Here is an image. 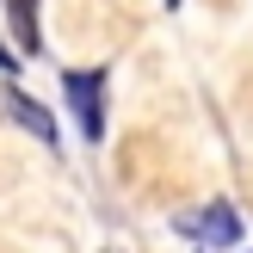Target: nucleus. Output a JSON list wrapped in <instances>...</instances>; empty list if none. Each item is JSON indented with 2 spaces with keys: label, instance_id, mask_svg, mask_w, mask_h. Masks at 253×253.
Returning <instances> with one entry per match:
<instances>
[{
  "label": "nucleus",
  "instance_id": "f257e3e1",
  "mask_svg": "<svg viewBox=\"0 0 253 253\" xmlns=\"http://www.w3.org/2000/svg\"><path fill=\"white\" fill-rule=\"evenodd\" d=\"M68 118L81 124V142H105V74L99 68H68L62 74Z\"/></svg>",
  "mask_w": 253,
  "mask_h": 253
},
{
  "label": "nucleus",
  "instance_id": "f03ea898",
  "mask_svg": "<svg viewBox=\"0 0 253 253\" xmlns=\"http://www.w3.org/2000/svg\"><path fill=\"white\" fill-rule=\"evenodd\" d=\"M185 229H192V241H204V247H222V253H229L235 241H241V210L216 198V204H204L192 222H185Z\"/></svg>",
  "mask_w": 253,
  "mask_h": 253
},
{
  "label": "nucleus",
  "instance_id": "7ed1b4c3",
  "mask_svg": "<svg viewBox=\"0 0 253 253\" xmlns=\"http://www.w3.org/2000/svg\"><path fill=\"white\" fill-rule=\"evenodd\" d=\"M6 25H12L19 56H37L43 49V37H37V0H6Z\"/></svg>",
  "mask_w": 253,
  "mask_h": 253
},
{
  "label": "nucleus",
  "instance_id": "20e7f679",
  "mask_svg": "<svg viewBox=\"0 0 253 253\" xmlns=\"http://www.w3.org/2000/svg\"><path fill=\"white\" fill-rule=\"evenodd\" d=\"M6 105H12V118H19L25 130L37 136V142H49V148L62 142V136H56V118H49V111L37 105V99H25V93H6Z\"/></svg>",
  "mask_w": 253,
  "mask_h": 253
},
{
  "label": "nucleus",
  "instance_id": "39448f33",
  "mask_svg": "<svg viewBox=\"0 0 253 253\" xmlns=\"http://www.w3.org/2000/svg\"><path fill=\"white\" fill-rule=\"evenodd\" d=\"M0 68H12V56H6V49H0Z\"/></svg>",
  "mask_w": 253,
  "mask_h": 253
},
{
  "label": "nucleus",
  "instance_id": "423d86ee",
  "mask_svg": "<svg viewBox=\"0 0 253 253\" xmlns=\"http://www.w3.org/2000/svg\"><path fill=\"white\" fill-rule=\"evenodd\" d=\"M167 6H179V0H167Z\"/></svg>",
  "mask_w": 253,
  "mask_h": 253
}]
</instances>
